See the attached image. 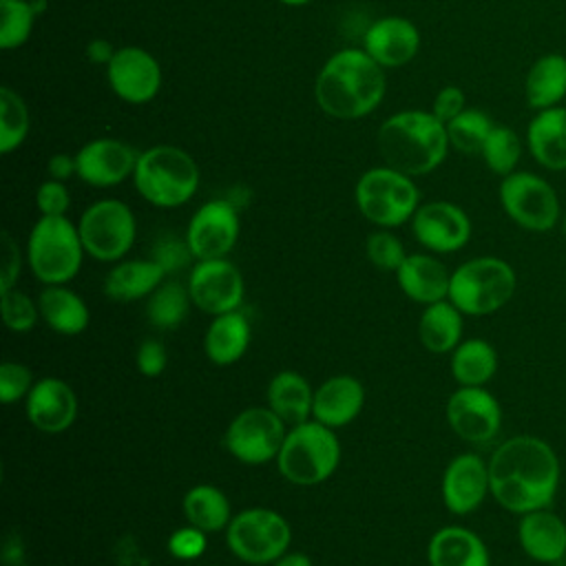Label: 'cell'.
<instances>
[{
	"label": "cell",
	"mask_w": 566,
	"mask_h": 566,
	"mask_svg": "<svg viewBox=\"0 0 566 566\" xmlns=\"http://www.w3.org/2000/svg\"><path fill=\"white\" fill-rule=\"evenodd\" d=\"M491 495L511 513L548 509L559 486V460L553 447L535 436L504 440L489 460Z\"/></svg>",
	"instance_id": "6da1fadb"
},
{
	"label": "cell",
	"mask_w": 566,
	"mask_h": 566,
	"mask_svg": "<svg viewBox=\"0 0 566 566\" xmlns=\"http://www.w3.org/2000/svg\"><path fill=\"white\" fill-rule=\"evenodd\" d=\"M385 69L365 49H340L325 60L314 82L318 108L334 119H360L382 102Z\"/></svg>",
	"instance_id": "7a4b0ae2"
},
{
	"label": "cell",
	"mask_w": 566,
	"mask_h": 566,
	"mask_svg": "<svg viewBox=\"0 0 566 566\" xmlns=\"http://www.w3.org/2000/svg\"><path fill=\"white\" fill-rule=\"evenodd\" d=\"M385 166H391L409 177H420L436 170L451 148L447 124L431 111L407 108L389 115L376 135Z\"/></svg>",
	"instance_id": "3957f363"
},
{
	"label": "cell",
	"mask_w": 566,
	"mask_h": 566,
	"mask_svg": "<svg viewBox=\"0 0 566 566\" xmlns=\"http://www.w3.org/2000/svg\"><path fill=\"white\" fill-rule=\"evenodd\" d=\"M135 190L157 208H177L192 199L199 188V166L195 157L172 144L150 146L139 153L135 172Z\"/></svg>",
	"instance_id": "277c9868"
},
{
	"label": "cell",
	"mask_w": 566,
	"mask_h": 566,
	"mask_svg": "<svg viewBox=\"0 0 566 566\" xmlns=\"http://www.w3.org/2000/svg\"><path fill=\"white\" fill-rule=\"evenodd\" d=\"M340 462V442L334 429L305 420L294 424L276 455L279 473L296 486H314L325 482Z\"/></svg>",
	"instance_id": "5b68a950"
},
{
	"label": "cell",
	"mask_w": 566,
	"mask_h": 566,
	"mask_svg": "<svg viewBox=\"0 0 566 566\" xmlns=\"http://www.w3.org/2000/svg\"><path fill=\"white\" fill-rule=\"evenodd\" d=\"M86 250L69 217H40L27 239V261L44 285H64L82 268Z\"/></svg>",
	"instance_id": "8992f818"
},
{
	"label": "cell",
	"mask_w": 566,
	"mask_h": 566,
	"mask_svg": "<svg viewBox=\"0 0 566 566\" xmlns=\"http://www.w3.org/2000/svg\"><path fill=\"white\" fill-rule=\"evenodd\" d=\"M515 285V270L504 259L478 256L451 272L449 301L462 314L486 316L511 301Z\"/></svg>",
	"instance_id": "52a82bcc"
},
{
	"label": "cell",
	"mask_w": 566,
	"mask_h": 566,
	"mask_svg": "<svg viewBox=\"0 0 566 566\" xmlns=\"http://www.w3.org/2000/svg\"><path fill=\"white\" fill-rule=\"evenodd\" d=\"M354 199L367 221L387 230L411 221L420 206V192L413 177L391 166L365 170L354 186Z\"/></svg>",
	"instance_id": "ba28073f"
},
{
	"label": "cell",
	"mask_w": 566,
	"mask_h": 566,
	"mask_svg": "<svg viewBox=\"0 0 566 566\" xmlns=\"http://www.w3.org/2000/svg\"><path fill=\"white\" fill-rule=\"evenodd\" d=\"M77 230L88 256L117 263L135 243L137 221L122 199H99L82 212Z\"/></svg>",
	"instance_id": "9c48e42d"
},
{
	"label": "cell",
	"mask_w": 566,
	"mask_h": 566,
	"mask_svg": "<svg viewBox=\"0 0 566 566\" xmlns=\"http://www.w3.org/2000/svg\"><path fill=\"white\" fill-rule=\"evenodd\" d=\"M226 542L241 562L274 564L290 548L292 528L276 511L245 509L230 520Z\"/></svg>",
	"instance_id": "30bf717a"
},
{
	"label": "cell",
	"mask_w": 566,
	"mask_h": 566,
	"mask_svg": "<svg viewBox=\"0 0 566 566\" xmlns=\"http://www.w3.org/2000/svg\"><path fill=\"white\" fill-rule=\"evenodd\" d=\"M497 197L506 217L528 232H548L562 219L555 188L535 172L515 170L502 177Z\"/></svg>",
	"instance_id": "8fae6325"
},
{
	"label": "cell",
	"mask_w": 566,
	"mask_h": 566,
	"mask_svg": "<svg viewBox=\"0 0 566 566\" xmlns=\"http://www.w3.org/2000/svg\"><path fill=\"white\" fill-rule=\"evenodd\" d=\"M285 433V422L270 407H248L228 424L223 444L239 462L263 464L276 460Z\"/></svg>",
	"instance_id": "7c38bea8"
},
{
	"label": "cell",
	"mask_w": 566,
	"mask_h": 566,
	"mask_svg": "<svg viewBox=\"0 0 566 566\" xmlns=\"http://www.w3.org/2000/svg\"><path fill=\"white\" fill-rule=\"evenodd\" d=\"M239 232V208L230 199H210L190 217L186 241L197 261L226 259L237 245Z\"/></svg>",
	"instance_id": "4fadbf2b"
},
{
	"label": "cell",
	"mask_w": 566,
	"mask_h": 566,
	"mask_svg": "<svg viewBox=\"0 0 566 566\" xmlns=\"http://www.w3.org/2000/svg\"><path fill=\"white\" fill-rule=\"evenodd\" d=\"M188 292L197 310L219 316L241 307L245 283L239 268L228 259H206L195 263L188 276Z\"/></svg>",
	"instance_id": "5bb4252c"
},
{
	"label": "cell",
	"mask_w": 566,
	"mask_h": 566,
	"mask_svg": "<svg viewBox=\"0 0 566 566\" xmlns=\"http://www.w3.org/2000/svg\"><path fill=\"white\" fill-rule=\"evenodd\" d=\"M447 422L464 442L486 444L502 427V407L484 387H460L447 400Z\"/></svg>",
	"instance_id": "9a60e30c"
},
{
	"label": "cell",
	"mask_w": 566,
	"mask_h": 566,
	"mask_svg": "<svg viewBox=\"0 0 566 566\" xmlns=\"http://www.w3.org/2000/svg\"><path fill=\"white\" fill-rule=\"evenodd\" d=\"M111 91L126 104H146L161 88V66L142 46H119L106 66Z\"/></svg>",
	"instance_id": "2e32d148"
},
{
	"label": "cell",
	"mask_w": 566,
	"mask_h": 566,
	"mask_svg": "<svg viewBox=\"0 0 566 566\" xmlns=\"http://www.w3.org/2000/svg\"><path fill=\"white\" fill-rule=\"evenodd\" d=\"M411 232L420 245L436 254H449L464 248L471 239L469 214L451 201L420 203L411 217Z\"/></svg>",
	"instance_id": "e0dca14e"
},
{
	"label": "cell",
	"mask_w": 566,
	"mask_h": 566,
	"mask_svg": "<svg viewBox=\"0 0 566 566\" xmlns=\"http://www.w3.org/2000/svg\"><path fill=\"white\" fill-rule=\"evenodd\" d=\"M139 153L124 139L95 137L75 153L77 177L95 188H111L133 177Z\"/></svg>",
	"instance_id": "ac0fdd59"
},
{
	"label": "cell",
	"mask_w": 566,
	"mask_h": 566,
	"mask_svg": "<svg viewBox=\"0 0 566 566\" xmlns=\"http://www.w3.org/2000/svg\"><path fill=\"white\" fill-rule=\"evenodd\" d=\"M491 493L489 462L478 453L455 455L442 473V500L453 515L473 513Z\"/></svg>",
	"instance_id": "d6986e66"
},
{
	"label": "cell",
	"mask_w": 566,
	"mask_h": 566,
	"mask_svg": "<svg viewBox=\"0 0 566 566\" xmlns=\"http://www.w3.org/2000/svg\"><path fill=\"white\" fill-rule=\"evenodd\" d=\"M27 420L42 433H62L77 418V396L62 378H40L24 398Z\"/></svg>",
	"instance_id": "ffe728a7"
},
{
	"label": "cell",
	"mask_w": 566,
	"mask_h": 566,
	"mask_svg": "<svg viewBox=\"0 0 566 566\" xmlns=\"http://www.w3.org/2000/svg\"><path fill=\"white\" fill-rule=\"evenodd\" d=\"M363 49L382 69H398L411 62L420 49L418 27L402 15H385L369 24Z\"/></svg>",
	"instance_id": "44dd1931"
},
{
	"label": "cell",
	"mask_w": 566,
	"mask_h": 566,
	"mask_svg": "<svg viewBox=\"0 0 566 566\" xmlns=\"http://www.w3.org/2000/svg\"><path fill=\"white\" fill-rule=\"evenodd\" d=\"M365 405V387L349 374L327 378L316 391L312 402V420L338 429L356 420Z\"/></svg>",
	"instance_id": "7402d4cb"
},
{
	"label": "cell",
	"mask_w": 566,
	"mask_h": 566,
	"mask_svg": "<svg viewBox=\"0 0 566 566\" xmlns=\"http://www.w3.org/2000/svg\"><path fill=\"white\" fill-rule=\"evenodd\" d=\"M517 539L522 551L539 564H557L566 557V524L548 509L524 513Z\"/></svg>",
	"instance_id": "603a6c76"
},
{
	"label": "cell",
	"mask_w": 566,
	"mask_h": 566,
	"mask_svg": "<svg viewBox=\"0 0 566 566\" xmlns=\"http://www.w3.org/2000/svg\"><path fill=\"white\" fill-rule=\"evenodd\" d=\"M396 281L405 296L416 303L431 305L449 298L451 272L436 256L407 254L402 265L396 270Z\"/></svg>",
	"instance_id": "cb8c5ba5"
},
{
	"label": "cell",
	"mask_w": 566,
	"mask_h": 566,
	"mask_svg": "<svg viewBox=\"0 0 566 566\" xmlns=\"http://www.w3.org/2000/svg\"><path fill=\"white\" fill-rule=\"evenodd\" d=\"M531 157L546 170H566V106L535 111L526 128Z\"/></svg>",
	"instance_id": "d4e9b609"
},
{
	"label": "cell",
	"mask_w": 566,
	"mask_h": 566,
	"mask_svg": "<svg viewBox=\"0 0 566 566\" xmlns=\"http://www.w3.org/2000/svg\"><path fill=\"white\" fill-rule=\"evenodd\" d=\"M427 559L429 566H491L484 542L464 526L436 531L427 546Z\"/></svg>",
	"instance_id": "484cf974"
},
{
	"label": "cell",
	"mask_w": 566,
	"mask_h": 566,
	"mask_svg": "<svg viewBox=\"0 0 566 566\" xmlns=\"http://www.w3.org/2000/svg\"><path fill=\"white\" fill-rule=\"evenodd\" d=\"M252 329L245 314L239 310L226 312L212 318L203 336V352L210 363L219 367H228L243 358L250 347Z\"/></svg>",
	"instance_id": "4316f807"
},
{
	"label": "cell",
	"mask_w": 566,
	"mask_h": 566,
	"mask_svg": "<svg viewBox=\"0 0 566 566\" xmlns=\"http://www.w3.org/2000/svg\"><path fill=\"white\" fill-rule=\"evenodd\" d=\"M166 272L153 259H128L117 261V265L106 274L104 292L108 298L119 303L139 301L150 296L161 283Z\"/></svg>",
	"instance_id": "83f0119b"
},
{
	"label": "cell",
	"mask_w": 566,
	"mask_h": 566,
	"mask_svg": "<svg viewBox=\"0 0 566 566\" xmlns=\"http://www.w3.org/2000/svg\"><path fill=\"white\" fill-rule=\"evenodd\" d=\"M524 97L533 111L559 106L566 97V57L562 53H544L531 64L524 77Z\"/></svg>",
	"instance_id": "f1b7e54d"
},
{
	"label": "cell",
	"mask_w": 566,
	"mask_h": 566,
	"mask_svg": "<svg viewBox=\"0 0 566 566\" xmlns=\"http://www.w3.org/2000/svg\"><path fill=\"white\" fill-rule=\"evenodd\" d=\"M42 321L62 336H77L88 327L86 303L64 285H46L38 296Z\"/></svg>",
	"instance_id": "f546056e"
},
{
	"label": "cell",
	"mask_w": 566,
	"mask_h": 566,
	"mask_svg": "<svg viewBox=\"0 0 566 566\" xmlns=\"http://www.w3.org/2000/svg\"><path fill=\"white\" fill-rule=\"evenodd\" d=\"M268 407L285 422L301 424L312 418L314 391L310 382L296 371H279L268 382Z\"/></svg>",
	"instance_id": "4dcf8cb0"
},
{
	"label": "cell",
	"mask_w": 566,
	"mask_h": 566,
	"mask_svg": "<svg viewBox=\"0 0 566 566\" xmlns=\"http://www.w3.org/2000/svg\"><path fill=\"white\" fill-rule=\"evenodd\" d=\"M418 336L424 349L433 354L453 352L462 343V312L449 298L424 305Z\"/></svg>",
	"instance_id": "1f68e13d"
},
{
	"label": "cell",
	"mask_w": 566,
	"mask_h": 566,
	"mask_svg": "<svg viewBox=\"0 0 566 566\" xmlns=\"http://www.w3.org/2000/svg\"><path fill=\"white\" fill-rule=\"evenodd\" d=\"M497 371V354L484 338H467L451 352V374L460 387H484Z\"/></svg>",
	"instance_id": "d6a6232c"
},
{
	"label": "cell",
	"mask_w": 566,
	"mask_h": 566,
	"mask_svg": "<svg viewBox=\"0 0 566 566\" xmlns=\"http://www.w3.org/2000/svg\"><path fill=\"white\" fill-rule=\"evenodd\" d=\"M184 515L188 524L214 533L221 528H228L232 515H230V502L226 493L212 484H197L184 495Z\"/></svg>",
	"instance_id": "836d02e7"
},
{
	"label": "cell",
	"mask_w": 566,
	"mask_h": 566,
	"mask_svg": "<svg viewBox=\"0 0 566 566\" xmlns=\"http://www.w3.org/2000/svg\"><path fill=\"white\" fill-rule=\"evenodd\" d=\"M190 303L192 298H190L188 285H181L177 281H166L148 296L146 316L150 325L159 329H172L186 318Z\"/></svg>",
	"instance_id": "e575fe53"
},
{
	"label": "cell",
	"mask_w": 566,
	"mask_h": 566,
	"mask_svg": "<svg viewBox=\"0 0 566 566\" xmlns=\"http://www.w3.org/2000/svg\"><path fill=\"white\" fill-rule=\"evenodd\" d=\"M29 108L18 91L0 88V153L9 155L20 148L29 135Z\"/></svg>",
	"instance_id": "d590c367"
},
{
	"label": "cell",
	"mask_w": 566,
	"mask_h": 566,
	"mask_svg": "<svg viewBox=\"0 0 566 566\" xmlns=\"http://www.w3.org/2000/svg\"><path fill=\"white\" fill-rule=\"evenodd\" d=\"M495 122L480 108H464L458 117L447 122V135L453 150L464 155H480Z\"/></svg>",
	"instance_id": "8d00e7d4"
},
{
	"label": "cell",
	"mask_w": 566,
	"mask_h": 566,
	"mask_svg": "<svg viewBox=\"0 0 566 566\" xmlns=\"http://www.w3.org/2000/svg\"><path fill=\"white\" fill-rule=\"evenodd\" d=\"M480 157L493 175L506 177L517 170V164L522 159V139L511 126L495 124L482 146Z\"/></svg>",
	"instance_id": "74e56055"
},
{
	"label": "cell",
	"mask_w": 566,
	"mask_h": 566,
	"mask_svg": "<svg viewBox=\"0 0 566 566\" xmlns=\"http://www.w3.org/2000/svg\"><path fill=\"white\" fill-rule=\"evenodd\" d=\"M35 18L31 0H0V46L4 51L22 46L31 38Z\"/></svg>",
	"instance_id": "f35d334b"
},
{
	"label": "cell",
	"mask_w": 566,
	"mask_h": 566,
	"mask_svg": "<svg viewBox=\"0 0 566 566\" xmlns=\"http://www.w3.org/2000/svg\"><path fill=\"white\" fill-rule=\"evenodd\" d=\"M0 305H2V321L11 332L24 334L31 332L40 318L38 303L20 290H7L0 292Z\"/></svg>",
	"instance_id": "ab89813d"
},
{
	"label": "cell",
	"mask_w": 566,
	"mask_h": 566,
	"mask_svg": "<svg viewBox=\"0 0 566 566\" xmlns=\"http://www.w3.org/2000/svg\"><path fill=\"white\" fill-rule=\"evenodd\" d=\"M365 254L369 263H374L378 270H385V272H396L407 259L402 241L387 228H380L367 237Z\"/></svg>",
	"instance_id": "60d3db41"
},
{
	"label": "cell",
	"mask_w": 566,
	"mask_h": 566,
	"mask_svg": "<svg viewBox=\"0 0 566 566\" xmlns=\"http://www.w3.org/2000/svg\"><path fill=\"white\" fill-rule=\"evenodd\" d=\"M33 374L27 365L4 360L0 365V402L2 405H13L22 398L29 396L33 387Z\"/></svg>",
	"instance_id": "b9f144b4"
},
{
	"label": "cell",
	"mask_w": 566,
	"mask_h": 566,
	"mask_svg": "<svg viewBox=\"0 0 566 566\" xmlns=\"http://www.w3.org/2000/svg\"><path fill=\"white\" fill-rule=\"evenodd\" d=\"M150 259L166 272V274H172V272H179L184 270L192 256V250L184 239L179 237H172V234H166L161 239L155 241L153 245V252H150Z\"/></svg>",
	"instance_id": "7bdbcfd3"
},
{
	"label": "cell",
	"mask_w": 566,
	"mask_h": 566,
	"mask_svg": "<svg viewBox=\"0 0 566 566\" xmlns=\"http://www.w3.org/2000/svg\"><path fill=\"white\" fill-rule=\"evenodd\" d=\"M35 206L40 217H66L71 208V192L64 181L44 179L35 192Z\"/></svg>",
	"instance_id": "ee69618b"
},
{
	"label": "cell",
	"mask_w": 566,
	"mask_h": 566,
	"mask_svg": "<svg viewBox=\"0 0 566 566\" xmlns=\"http://www.w3.org/2000/svg\"><path fill=\"white\" fill-rule=\"evenodd\" d=\"M206 546H208V539H206V531L188 524V526H181L177 531L170 533L168 537V553L181 562H190V559H197L206 553Z\"/></svg>",
	"instance_id": "f6af8a7d"
},
{
	"label": "cell",
	"mask_w": 566,
	"mask_h": 566,
	"mask_svg": "<svg viewBox=\"0 0 566 566\" xmlns=\"http://www.w3.org/2000/svg\"><path fill=\"white\" fill-rule=\"evenodd\" d=\"M135 365H137V371L144 374V376H148V378L159 376V374L166 369V365H168L166 347H164L157 338H146V340L139 343V347H137Z\"/></svg>",
	"instance_id": "bcb514c9"
},
{
	"label": "cell",
	"mask_w": 566,
	"mask_h": 566,
	"mask_svg": "<svg viewBox=\"0 0 566 566\" xmlns=\"http://www.w3.org/2000/svg\"><path fill=\"white\" fill-rule=\"evenodd\" d=\"M467 108V95L460 86L455 84H447L442 86L431 104V113L440 119V122H451L453 117H458L462 111Z\"/></svg>",
	"instance_id": "7dc6e473"
},
{
	"label": "cell",
	"mask_w": 566,
	"mask_h": 566,
	"mask_svg": "<svg viewBox=\"0 0 566 566\" xmlns=\"http://www.w3.org/2000/svg\"><path fill=\"white\" fill-rule=\"evenodd\" d=\"M2 252H4V263L0 274V292H7V290H13L20 276V248L9 232H2Z\"/></svg>",
	"instance_id": "c3c4849f"
},
{
	"label": "cell",
	"mask_w": 566,
	"mask_h": 566,
	"mask_svg": "<svg viewBox=\"0 0 566 566\" xmlns=\"http://www.w3.org/2000/svg\"><path fill=\"white\" fill-rule=\"evenodd\" d=\"M46 175L49 179H57V181H66L71 175H77L75 155H69V153L51 155L46 161Z\"/></svg>",
	"instance_id": "681fc988"
},
{
	"label": "cell",
	"mask_w": 566,
	"mask_h": 566,
	"mask_svg": "<svg viewBox=\"0 0 566 566\" xmlns=\"http://www.w3.org/2000/svg\"><path fill=\"white\" fill-rule=\"evenodd\" d=\"M115 51L117 49L108 40H104V38H93L86 44V57H88V62H93L97 66H108V62L113 60Z\"/></svg>",
	"instance_id": "f907efd6"
},
{
	"label": "cell",
	"mask_w": 566,
	"mask_h": 566,
	"mask_svg": "<svg viewBox=\"0 0 566 566\" xmlns=\"http://www.w3.org/2000/svg\"><path fill=\"white\" fill-rule=\"evenodd\" d=\"M274 566H314L305 553H285L281 555Z\"/></svg>",
	"instance_id": "816d5d0a"
},
{
	"label": "cell",
	"mask_w": 566,
	"mask_h": 566,
	"mask_svg": "<svg viewBox=\"0 0 566 566\" xmlns=\"http://www.w3.org/2000/svg\"><path fill=\"white\" fill-rule=\"evenodd\" d=\"M31 4H33V11H35L38 15H42V13L49 9V2H46V0H31Z\"/></svg>",
	"instance_id": "f5cc1de1"
},
{
	"label": "cell",
	"mask_w": 566,
	"mask_h": 566,
	"mask_svg": "<svg viewBox=\"0 0 566 566\" xmlns=\"http://www.w3.org/2000/svg\"><path fill=\"white\" fill-rule=\"evenodd\" d=\"M279 2H283L287 7H301V4H310L312 0H279Z\"/></svg>",
	"instance_id": "db71d44e"
},
{
	"label": "cell",
	"mask_w": 566,
	"mask_h": 566,
	"mask_svg": "<svg viewBox=\"0 0 566 566\" xmlns=\"http://www.w3.org/2000/svg\"><path fill=\"white\" fill-rule=\"evenodd\" d=\"M562 232H564V237H566V212H564V217H562Z\"/></svg>",
	"instance_id": "11a10c76"
}]
</instances>
